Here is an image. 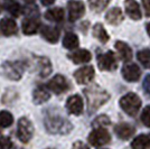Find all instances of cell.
<instances>
[{
	"label": "cell",
	"instance_id": "obj_2",
	"mask_svg": "<svg viewBox=\"0 0 150 149\" xmlns=\"http://www.w3.org/2000/svg\"><path fill=\"white\" fill-rule=\"evenodd\" d=\"M45 127L50 133H69L73 126L69 120L64 119L58 114H48L45 118Z\"/></svg>",
	"mask_w": 150,
	"mask_h": 149
},
{
	"label": "cell",
	"instance_id": "obj_30",
	"mask_svg": "<svg viewBox=\"0 0 150 149\" xmlns=\"http://www.w3.org/2000/svg\"><path fill=\"white\" fill-rule=\"evenodd\" d=\"M6 9L11 13L13 16H15V17H18L19 15L21 13V7H20V5H19L18 2H16V1H9V2H7Z\"/></svg>",
	"mask_w": 150,
	"mask_h": 149
},
{
	"label": "cell",
	"instance_id": "obj_13",
	"mask_svg": "<svg viewBox=\"0 0 150 149\" xmlns=\"http://www.w3.org/2000/svg\"><path fill=\"white\" fill-rule=\"evenodd\" d=\"M66 108L69 113L79 116L83 111V100L80 95H72L66 102Z\"/></svg>",
	"mask_w": 150,
	"mask_h": 149
},
{
	"label": "cell",
	"instance_id": "obj_36",
	"mask_svg": "<svg viewBox=\"0 0 150 149\" xmlns=\"http://www.w3.org/2000/svg\"><path fill=\"white\" fill-rule=\"evenodd\" d=\"M142 5H144V7L146 15L149 17L150 16V0H142Z\"/></svg>",
	"mask_w": 150,
	"mask_h": 149
},
{
	"label": "cell",
	"instance_id": "obj_21",
	"mask_svg": "<svg viewBox=\"0 0 150 149\" xmlns=\"http://www.w3.org/2000/svg\"><path fill=\"white\" fill-rule=\"evenodd\" d=\"M105 19L106 21L111 25H119L120 23L123 20V13H122V10L115 7V8H112L110 9L105 15Z\"/></svg>",
	"mask_w": 150,
	"mask_h": 149
},
{
	"label": "cell",
	"instance_id": "obj_40",
	"mask_svg": "<svg viewBox=\"0 0 150 149\" xmlns=\"http://www.w3.org/2000/svg\"><path fill=\"white\" fill-rule=\"evenodd\" d=\"M50 149H53V148H50Z\"/></svg>",
	"mask_w": 150,
	"mask_h": 149
},
{
	"label": "cell",
	"instance_id": "obj_5",
	"mask_svg": "<svg viewBox=\"0 0 150 149\" xmlns=\"http://www.w3.org/2000/svg\"><path fill=\"white\" fill-rule=\"evenodd\" d=\"M110 140H111V136L109 131L105 130L104 128H96L88 136V143L94 147H100V146L106 145L110 143Z\"/></svg>",
	"mask_w": 150,
	"mask_h": 149
},
{
	"label": "cell",
	"instance_id": "obj_28",
	"mask_svg": "<svg viewBox=\"0 0 150 149\" xmlns=\"http://www.w3.org/2000/svg\"><path fill=\"white\" fill-rule=\"evenodd\" d=\"M13 117L11 113L8 111H0V127L2 128H8L13 124Z\"/></svg>",
	"mask_w": 150,
	"mask_h": 149
},
{
	"label": "cell",
	"instance_id": "obj_12",
	"mask_svg": "<svg viewBox=\"0 0 150 149\" xmlns=\"http://www.w3.org/2000/svg\"><path fill=\"white\" fill-rule=\"evenodd\" d=\"M35 68L40 77H46L52 72V63L47 57H36Z\"/></svg>",
	"mask_w": 150,
	"mask_h": 149
},
{
	"label": "cell",
	"instance_id": "obj_15",
	"mask_svg": "<svg viewBox=\"0 0 150 149\" xmlns=\"http://www.w3.org/2000/svg\"><path fill=\"white\" fill-rule=\"evenodd\" d=\"M125 11L128 13V16L133 20H139L141 18V10L140 6L136 0H125Z\"/></svg>",
	"mask_w": 150,
	"mask_h": 149
},
{
	"label": "cell",
	"instance_id": "obj_11",
	"mask_svg": "<svg viewBox=\"0 0 150 149\" xmlns=\"http://www.w3.org/2000/svg\"><path fill=\"white\" fill-rule=\"evenodd\" d=\"M141 71L137 64H127L122 68V76L125 77V81L128 82H136L140 79Z\"/></svg>",
	"mask_w": 150,
	"mask_h": 149
},
{
	"label": "cell",
	"instance_id": "obj_24",
	"mask_svg": "<svg viewBox=\"0 0 150 149\" xmlns=\"http://www.w3.org/2000/svg\"><path fill=\"white\" fill-rule=\"evenodd\" d=\"M63 46L67 50H75L79 47V37L73 33H67L63 39Z\"/></svg>",
	"mask_w": 150,
	"mask_h": 149
},
{
	"label": "cell",
	"instance_id": "obj_10",
	"mask_svg": "<svg viewBox=\"0 0 150 149\" xmlns=\"http://www.w3.org/2000/svg\"><path fill=\"white\" fill-rule=\"evenodd\" d=\"M94 68L92 66H84L79 68L74 73V77L79 84H88L93 80L94 77Z\"/></svg>",
	"mask_w": 150,
	"mask_h": 149
},
{
	"label": "cell",
	"instance_id": "obj_35",
	"mask_svg": "<svg viewBox=\"0 0 150 149\" xmlns=\"http://www.w3.org/2000/svg\"><path fill=\"white\" fill-rule=\"evenodd\" d=\"M73 149H88V147L82 141H76L73 143Z\"/></svg>",
	"mask_w": 150,
	"mask_h": 149
},
{
	"label": "cell",
	"instance_id": "obj_23",
	"mask_svg": "<svg viewBox=\"0 0 150 149\" xmlns=\"http://www.w3.org/2000/svg\"><path fill=\"white\" fill-rule=\"evenodd\" d=\"M150 147V135H140L131 143L132 149H148Z\"/></svg>",
	"mask_w": 150,
	"mask_h": 149
},
{
	"label": "cell",
	"instance_id": "obj_19",
	"mask_svg": "<svg viewBox=\"0 0 150 149\" xmlns=\"http://www.w3.org/2000/svg\"><path fill=\"white\" fill-rule=\"evenodd\" d=\"M50 98V94L48 92V90L45 87L40 85L35 89L34 93H33V100L36 104H42V103H45L46 101H48Z\"/></svg>",
	"mask_w": 150,
	"mask_h": 149
},
{
	"label": "cell",
	"instance_id": "obj_39",
	"mask_svg": "<svg viewBox=\"0 0 150 149\" xmlns=\"http://www.w3.org/2000/svg\"><path fill=\"white\" fill-rule=\"evenodd\" d=\"M25 2H27V4H34V1L35 0H24Z\"/></svg>",
	"mask_w": 150,
	"mask_h": 149
},
{
	"label": "cell",
	"instance_id": "obj_3",
	"mask_svg": "<svg viewBox=\"0 0 150 149\" xmlns=\"http://www.w3.org/2000/svg\"><path fill=\"white\" fill-rule=\"evenodd\" d=\"M26 67V63L21 61L16 62H5L0 66V74L13 81H18L23 76Z\"/></svg>",
	"mask_w": 150,
	"mask_h": 149
},
{
	"label": "cell",
	"instance_id": "obj_37",
	"mask_svg": "<svg viewBox=\"0 0 150 149\" xmlns=\"http://www.w3.org/2000/svg\"><path fill=\"white\" fill-rule=\"evenodd\" d=\"M55 0H40V2L44 5V6H50V5H53Z\"/></svg>",
	"mask_w": 150,
	"mask_h": 149
},
{
	"label": "cell",
	"instance_id": "obj_34",
	"mask_svg": "<svg viewBox=\"0 0 150 149\" xmlns=\"http://www.w3.org/2000/svg\"><path fill=\"white\" fill-rule=\"evenodd\" d=\"M144 89L147 93L150 94V75H147L144 81Z\"/></svg>",
	"mask_w": 150,
	"mask_h": 149
},
{
	"label": "cell",
	"instance_id": "obj_38",
	"mask_svg": "<svg viewBox=\"0 0 150 149\" xmlns=\"http://www.w3.org/2000/svg\"><path fill=\"white\" fill-rule=\"evenodd\" d=\"M147 31H148V35L150 36V23L147 24Z\"/></svg>",
	"mask_w": 150,
	"mask_h": 149
},
{
	"label": "cell",
	"instance_id": "obj_17",
	"mask_svg": "<svg viewBox=\"0 0 150 149\" xmlns=\"http://www.w3.org/2000/svg\"><path fill=\"white\" fill-rule=\"evenodd\" d=\"M0 33L5 36H11L17 33V24L10 18H4L0 21Z\"/></svg>",
	"mask_w": 150,
	"mask_h": 149
},
{
	"label": "cell",
	"instance_id": "obj_22",
	"mask_svg": "<svg viewBox=\"0 0 150 149\" xmlns=\"http://www.w3.org/2000/svg\"><path fill=\"white\" fill-rule=\"evenodd\" d=\"M115 48L118 50L120 57L122 58V61L128 62L132 58V50L128 44L123 43V42H117L115 43Z\"/></svg>",
	"mask_w": 150,
	"mask_h": 149
},
{
	"label": "cell",
	"instance_id": "obj_8",
	"mask_svg": "<svg viewBox=\"0 0 150 149\" xmlns=\"http://www.w3.org/2000/svg\"><path fill=\"white\" fill-rule=\"evenodd\" d=\"M48 89H50L54 93L62 94L66 92L69 89V84L67 80L63 76V75H55L50 82H48Z\"/></svg>",
	"mask_w": 150,
	"mask_h": 149
},
{
	"label": "cell",
	"instance_id": "obj_33",
	"mask_svg": "<svg viewBox=\"0 0 150 149\" xmlns=\"http://www.w3.org/2000/svg\"><path fill=\"white\" fill-rule=\"evenodd\" d=\"M13 143L8 137H0V149H11Z\"/></svg>",
	"mask_w": 150,
	"mask_h": 149
},
{
	"label": "cell",
	"instance_id": "obj_16",
	"mask_svg": "<svg viewBox=\"0 0 150 149\" xmlns=\"http://www.w3.org/2000/svg\"><path fill=\"white\" fill-rule=\"evenodd\" d=\"M115 135L122 140H128L134 133V128L129 123H119L114 127Z\"/></svg>",
	"mask_w": 150,
	"mask_h": 149
},
{
	"label": "cell",
	"instance_id": "obj_4",
	"mask_svg": "<svg viewBox=\"0 0 150 149\" xmlns=\"http://www.w3.org/2000/svg\"><path fill=\"white\" fill-rule=\"evenodd\" d=\"M122 110L129 116H136L141 106V100L136 93H128L120 100Z\"/></svg>",
	"mask_w": 150,
	"mask_h": 149
},
{
	"label": "cell",
	"instance_id": "obj_27",
	"mask_svg": "<svg viewBox=\"0 0 150 149\" xmlns=\"http://www.w3.org/2000/svg\"><path fill=\"white\" fill-rule=\"evenodd\" d=\"M137 58L144 67L150 68V50L146 48V50H139L137 53Z\"/></svg>",
	"mask_w": 150,
	"mask_h": 149
},
{
	"label": "cell",
	"instance_id": "obj_26",
	"mask_svg": "<svg viewBox=\"0 0 150 149\" xmlns=\"http://www.w3.org/2000/svg\"><path fill=\"white\" fill-rule=\"evenodd\" d=\"M93 35L95 38H98L101 43H106L109 40V35L106 33L105 28L101 24H95L93 27Z\"/></svg>",
	"mask_w": 150,
	"mask_h": 149
},
{
	"label": "cell",
	"instance_id": "obj_32",
	"mask_svg": "<svg viewBox=\"0 0 150 149\" xmlns=\"http://www.w3.org/2000/svg\"><path fill=\"white\" fill-rule=\"evenodd\" d=\"M141 121L144 122V126L150 128V106H146L144 111L141 113Z\"/></svg>",
	"mask_w": 150,
	"mask_h": 149
},
{
	"label": "cell",
	"instance_id": "obj_6",
	"mask_svg": "<svg viewBox=\"0 0 150 149\" xmlns=\"http://www.w3.org/2000/svg\"><path fill=\"white\" fill-rule=\"evenodd\" d=\"M34 133V127L31 122L27 118H21L18 121V129H17V136L19 140L24 143H28Z\"/></svg>",
	"mask_w": 150,
	"mask_h": 149
},
{
	"label": "cell",
	"instance_id": "obj_7",
	"mask_svg": "<svg viewBox=\"0 0 150 149\" xmlns=\"http://www.w3.org/2000/svg\"><path fill=\"white\" fill-rule=\"evenodd\" d=\"M98 65L102 71H112L118 66L117 60L114 57L112 52H106L104 54H101L98 57Z\"/></svg>",
	"mask_w": 150,
	"mask_h": 149
},
{
	"label": "cell",
	"instance_id": "obj_29",
	"mask_svg": "<svg viewBox=\"0 0 150 149\" xmlns=\"http://www.w3.org/2000/svg\"><path fill=\"white\" fill-rule=\"evenodd\" d=\"M109 1H110V0H88L91 9L94 10V11H96V13L102 11V10L108 6Z\"/></svg>",
	"mask_w": 150,
	"mask_h": 149
},
{
	"label": "cell",
	"instance_id": "obj_1",
	"mask_svg": "<svg viewBox=\"0 0 150 149\" xmlns=\"http://www.w3.org/2000/svg\"><path fill=\"white\" fill-rule=\"evenodd\" d=\"M84 94H85L86 100H88L90 112L95 111L96 109H99L110 98V95L105 90L101 89L98 85H93V87H90L88 89H84Z\"/></svg>",
	"mask_w": 150,
	"mask_h": 149
},
{
	"label": "cell",
	"instance_id": "obj_9",
	"mask_svg": "<svg viewBox=\"0 0 150 149\" xmlns=\"http://www.w3.org/2000/svg\"><path fill=\"white\" fill-rule=\"evenodd\" d=\"M69 8V21H75L80 19L85 13V7L82 1L77 0H71L67 5Z\"/></svg>",
	"mask_w": 150,
	"mask_h": 149
},
{
	"label": "cell",
	"instance_id": "obj_31",
	"mask_svg": "<svg viewBox=\"0 0 150 149\" xmlns=\"http://www.w3.org/2000/svg\"><path fill=\"white\" fill-rule=\"evenodd\" d=\"M110 122H111L110 119L108 118L106 116H100L93 121V126L96 127V128H104L105 126H109Z\"/></svg>",
	"mask_w": 150,
	"mask_h": 149
},
{
	"label": "cell",
	"instance_id": "obj_18",
	"mask_svg": "<svg viewBox=\"0 0 150 149\" xmlns=\"http://www.w3.org/2000/svg\"><path fill=\"white\" fill-rule=\"evenodd\" d=\"M69 57L75 63V64H82V63H88L91 61V53L86 50H77L69 54Z\"/></svg>",
	"mask_w": 150,
	"mask_h": 149
},
{
	"label": "cell",
	"instance_id": "obj_25",
	"mask_svg": "<svg viewBox=\"0 0 150 149\" xmlns=\"http://www.w3.org/2000/svg\"><path fill=\"white\" fill-rule=\"evenodd\" d=\"M45 18L50 21H62L64 18V10L62 8H53L45 13Z\"/></svg>",
	"mask_w": 150,
	"mask_h": 149
},
{
	"label": "cell",
	"instance_id": "obj_14",
	"mask_svg": "<svg viewBox=\"0 0 150 149\" xmlns=\"http://www.w3.org/2000/svg\"><path fill=\"white\" fill-rule=\"evenodd\" d=\"M39 20L37 17H28L23 20V31L25 35H34L36 34L39 28Z\"/></svg>",
	"mask_w": 150,
	"mask_h": 149
},
{
	"label": "cell",
	"instance_id": "obj_20",
	"mask_svg": "<svg viewBox=\"0 0 150 149\" xmlns=\"http://www.w3.org/2000/svg\"><path fill=\"white\" fill-rule=\"evenodd\" d=\"M42 35H43V37L46 39V40H48L50 43L54 44L56 43L57 40H58V38H59V31L57 29L56 27H50V26H43L42 27Z\"/></svg>",
	"mask_w": 150,
	"mask_h": 149
}]
</instances>
